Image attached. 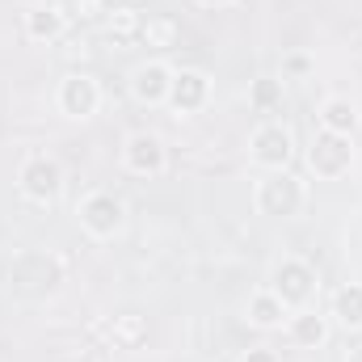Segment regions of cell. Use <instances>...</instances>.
<instances>
[{"label": "cell", "mask_w": 362, "mask_h": 362, "mask_svg": "<svg viewBox=\"0 0 362 362\" xmlns=\"http://www.w3.org/2000/svg\"><path fill=\"white\" fill-rule=\"evenodd\" d=\"M320 122H325V131L341 135V131H354V122H358V110H354L346 97H333V101H325V110H320Z\"/></svg>", "instance_id": "52a82bcc"}, {"label": "cell", "mask_w": 362, "mask_h": 362, "mask_svg": "<svg viewBox=\"0 0 362 362\" xmlns=\"http://www.w3.org/2000/svg\"><path fill=\"white\" fill-rule=\"evenodd\" d=\"M206 4H215V0H206Z\"/></svg>", "instance_id": "e0dca14e"}, {"label": "cell", "mask_w": 362, "mask_h": 362, "mask_svg": "<svg viewBox=\"0 0 362 362\" xmlns=\"http://www.w3.org/2000/svg\"><path fill=\"white\" fill-rule=\"evenodd\" d=\"M350 362H362V350H358V354H354V358H350Z\"/></svg>", "instance_id": "2e32d148"}, {"label": "cell", "mask_w": 362, "mask_h": 362, "mask_svg": "<svg viewBox=\"0 0 362 362\" xmlns=\"http://www.w3.org/2000/svg\"><path fill=\"white\" fill-rule=\"evenodd\" d=\"M308 282H312L308 266H299V262L278 266V299H303L308 295Z\"/></svg>", "instance_id": "ba28073f"}, {"label": "cell", "mask_w": 362, "mask_h": 362, "mask_svg": "<svg viewBox=\"0 0 362 362\" xmlns=\"http://www.w3.org/2000/svg\"><path fill=\"white\" fill-rule=\"evenodd\" d=\"M59 30H64L59 8H34V13H30V34H34V38H55Z\"/></svg>", "instance_id": "8fae6325"}, {"label": "cell", "mask_w": 362, "mask_h": 362, "mask_svg": "<svg viewBox=\"0 0 362 362\" xmlns=\"http://www.w3.org/2000/svg\"><path fill=\"white\" fill-rule=\"evenodd\" d=\"M346 160H350V148L341 144V135L325 131V135H320V144H312V165H316L325 177L341 173V169H346Z\"/></svg>", "instance_id": "3957f363"}, {"label": "cell", "mask_w": 362, "mask_h": 362, "mask_svg": "<svg viewBox=\"0 0 362 362\" xmlns=\"http://www.w3.org/2000/svg\"><path fill=\"white\" fill-rule=\"evenodd\" d=\"M245 362H274V354H266V350H257V354H249Z\"/></svg>", "instance_id": "9a60e30c"}, {"label": "cell", "mask_w": 362, "mask_h": 362, "mask_svg": "<svg viewBox=\"0 0 362 362\" xmlns=\"http://www.w3.org/2000/svg\"><path fill=\"white\" fill-rule=\"evenodd\" d=\"M127 165H131L135 173H156V169L165 165L160 139H156V135H135V139L127 144Z\"/></svg>", "instance_id": "8992f818"}, {"label": "cell", "mask_w": 362, "mask_h": 362, "mask_svg": "<svg viewBox=\"0 0 362 362\" xmlns=\"http://www.w3.org/2000/svg\"><path fill=\"white\" fill-rule=\"evenodd\" d=\"M59 101H64V110L72 118H85V114H93V105H97V85H93L89 76H68L64 89H59Z\"/></svg>", "instance_id": "277c9868"}, {"label": "cell", "mask_w": 362, "mask_h": 362, "mask_svg": "<svg viewBox=\"0 0 362 362\" xmlns=\"http://www.w3.org/2000/svg\"><path fill=\"white\" fill-rule=\"evenodd\" d=\"M295 337L299 341H320L325 337V320L320 316H299L295 320Z\"/></svg>", "instance_id": "5bb4252c"}, {"label": "cell", "mask_w": 362, "mask_h": 362, "mask_svg": "<svg viewBox=\"0 0 362 362\" xmlns=\"http://www.w3.org/2000/svg\"><path fill=\"white\" fill-rule=\"evenodd\" d=\"M337 316L341 325H362V286H346L337 295Z\"/></svg>", "instance_id": "7c38bea8"}, {"label": "cell", "mask_w": 362, "mask_h": 362, "mask_svg": "<svg viewBox=\"0 0 362 362\" xmlns=\"http://www.w3.org/2000/svg\"><path fill=\"white\" fill-rule=\"evenodd\" d=\"M253 320L257 325H278L282 320V299H274V295H253Z\"/></svg>", "instance_id": "4fadbf2b"}, {"label": "cell", "mask_w": 362, "mask_h": 362, "mask_svg": "<svg viewBox=\"0 0 362 362\" xmlns=\"http://www.w3.org/2000/svg\"><path fill=\"white\" fill-rule=\"evenodd\" d=\"M169 72L160 68V64H152V68H139L135 72V93L144 97V101H156V97H165V89H169V81H165Z\"/></svg>", "instance_id": "30bf717a"}, {"label": "cell", "mask_w": 362, "mask_h": 362, "mask_svg": "<svg viewBox=\"0 0 362 362\" xmlns=\"http://www.w3.org/2000/svg\"><path fill=\"white\" fill-rule=\"evenodd\" d=\"M169 89H173V101L189 110V105H198V101L206 97V76H198V72H181Z\"/></svg>", "instance_id": "9c48e42d"}, {"label": "cell", "mask_w": 362, "mask_h": 362, "mask_svg": "<svg viewBox=\"0 0 362 362\" xmlns=\"http://www.w3.org/2000/svg\"><path fill=\"white\" fill-rule=\"evenodd\" d=\"M81 219H85V228H89V232L110 236V232L122 223V202H118L114 194H93L89 202H85V211H81Z\"/></svg>", "instance_id": "7a4b0ae2"}, {"label": "cell", "mask_w": 362, "mask_h": 362, "mask_svg": "<svg viewBox=\"0 0 362 362\" xmlns=\"http://www.w3.org/2000/svg\"><path fill=\"white\" fill-rule=\"evenodd\" d=\"M253 156H257L262 165H282V160L291 156V135H286L282 127H262V131L253 135Z\"/></svg>", "instance_id": "5b68a950"}, {"label": "cell", "mask_w": 362, "mask_h": 362, "mask_svg": "<svg viewBox=\"0 0 362 362\" xmlns=\"http://www.w3.org/2000/svg\"><path fill=\"white\" fill-rule=\"evenodd\" d=\"M59 165L55 160H47V156H34V160H25V169H21V185H25V194L30 198H55L59 194Z\"/></svg>", "instance_id": "6da1fadb"}]
</instances>
